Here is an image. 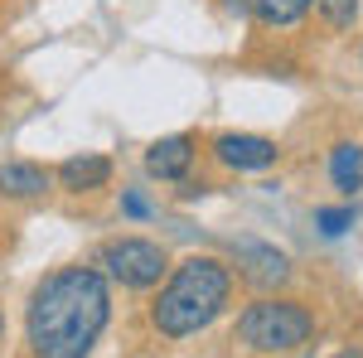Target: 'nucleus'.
I'll return each mask as SVG.
<instances>
[{
  "instance_id": "1",
  "label": "nucleus",
  "mask_w": 363,
  "mask_h": 358,
  "mask_svg": "<svg viewBox=\"0 0 363 358\" xmlns=\"http://www.w3.org/2000/svg\"><path fill=\"white\" fill-rule=\"evenodd\" d=\"M112 320V286L97 267L49 272L25 315V339L34 358H87Z\"/></svg>"
},
{
  "instance_id": "2",
  "label": "nucleus",
  "mask_w": 363,
  "mask_h": 358,
  "mask_svg": "<svg viewBox=\"0 0 363 358\" xmlns=\"http://www.w3.org/2000/svg\"><path fill=\"white\" fill-rule=\"evenodd\" d=\"M228 296H233V272L218 257H184L150 305V325L165 339H189L223 315Z\"/></svg>"
},
{
  "instance_id": "3",
  "label": "nucleus",
  "mask_w": 363,
  "mask_h": 358,
  "mask_svg": "<svg viewBox=\"0 0 363 358\" xmlns=\"http://www.w3.org/2000/svg\"><path fill=\"white\" fill-rule=\"evenodd\" d=\"M315 334V315L301 301H257L238 315V339L252 354H291L310 344Z\"/></svg>"
},
{
  "instance_id": "4",
  "label": "nucleus",
  "mask_w": 363,
  "mask_h": 358,
  "mask_svg": "<svg viewBox=\"0 0 363 358\" xmlns=\"http://www.w3.org/2000/svg\"><path fill=\"white\" fill-rule=\"evenodd\" d=\"M102 267L112 281H121L126 291H150L160 286V276L169 272V257L160 242H145V237H116L102 247Z\"/></svg>"
},
{
  "instance_id": "5",
  "label": "nucleus",
  "mask_w": 363,
  "mask_h": 358,
  "mask_svg": "<svg viewBox=\"0 0 363 358\" xmlns=\"http://www.w3.org/2000/svg\"><path fill=\"white\" fill-rule=\"evenodd\" d=\"M213 155H218V165L247 174V169H272L281 150H277V140H267V136H242V131H228V136L213 140Z\"/></svg>"
},
{
  "instance_id": "6",
  "label": "nucleus",
  "mask_w": 363,
  "mask_h": 358,
  "mask_svg": "<svg viewBox=\"0 0 363 358\" xmlns=\"http://www.w3.org/2000/svg\"><path fill=\"white\" fill-rule=\"evenodd\" d=\"M238 267H242V276H247L252 286H281V281H291V257L267 247V242H238Z\"/></svg>"
},
{
  "instance_id": "7",
  "label": "nucleus",
  "mask_w": 363,
  "mask_h": 358,
  "mask_svg": "<svg viewBox=\"0 0 363 358\" xmlns=\"http://www.w3.org/2000/svg\"><path fill=\"white\" fill-rule=\"evenodd\" d=\"M194 165V136H165L145 150V169L155 179H184Z\"/></svg>"
},
{
  "instance_id": "8",
  "label": "nucleus",
  "mask_w": 363,
  "mask_h": 358,
  "mask_svg": "<svg viewBox=\"0 0 363 358\" xmlns=\"http://www.w3.org/2000/svg\"><path fill=\"white\" fill-rule=\"evenodd\" d=\"M58 179H63L68 194H92L112 179V160L107 155H73V160L58 165Z\"/></svg>"
},
{
  "instance_id": "9",
  "label": "nucleus",
  "mask_w": 363,
  "mask_h": 358,
  "mask_svg": "<svg viewBox=\"0 0 363 358\" xmlns=\"http://www.w3.org/2000/svg\"><path fill=\"white\" fill-rule=\"evenodd\" d=\"M49 189V169L34 165V160H10L0 165V194L5 198H39Z\"/></svg>"
},
{
  "instance_id": "10",
  "label": "nucleus",
  "mask_w": 363,
  "mask_h": 358,
  "mask_svg": "<svg viewBox=\"0 0 363 358\" xmlns=\"http://www.w3.org/2000/svg\"><path fill=\"white\" fill-rule=\"evenodd\" d=\"M330 179H335L339 194L363 189V145H354V140H339L335 150H330Z\"/></svg>"
},
{
  "instance_id": "11",
  "label": "nucleus",
  "mask_w": 363,
  "mask_h": 358,
  "mask_svg": "<svg viewBox=\"0 0 363 358\" xmlns=\"http://www.w3.org/2000/svg\"><path fill=\"white\" fill-rule=\"evenodd\" d=\"M310 5L315 0H257L252 10H257V20L267 29H286V25H296V20H306Z\"/></svg>"
},
{
  "instance_id": "12",
  "label": "nucleus",
  "mask_w": 363,
  "mask_h": 358,
  "mask_svg": "<svg viewBox=\"0 0 363 358\" xmlns=\"http://www.w3.org/2000/svg\"><path fill=\"white\" fill-rule=\"evenodd\" d=\"M354 203H344V208H315V223H320V233L325 237H344L349 228H354Z\"/></svg>"
},
{
  "instance_id": "13",
  "label": "nucleus",
  "mask_w": 363,
  "mask_h": 358,
  "mask_svg": "<svg viewBox=\"0 0 363 358\" xmlns=\"http://www.w3.org/2000/svg\"><path fill=\"white\" fill-rule=\"evenodd\" d=\"M315 5L330 29H354V20H359V0H315Z\"/></svg>"
},
{
  "instance_id": "14",
  "label": "nucleus",
  "mask_w": 363,
  "mask_h": 358,
  "mask_svg": "<svg viewBox=\"0 0 363 358\" xmlns=\"http://www.w3.org/2000/svg\"><path fill=\"white\" fill-rule=\"evenodd\" d=\"M121 208H126L131 218H150V203H145V198H140L136 189H131V194H126V198H121Z\"/></svg>"
},
{
  "instance_id": "15",
  "label": "nucleus",
  "mask_w": 363,
  "mask_h": 358,
  "mask_svg": "<svg viewBox=\"0 0 363 358\" xmlns=\"http://www.w3.org/2000/svg\"><path fill=\"white\" fill-rule=\"evenodd\" d=\"M339 358H363V349H344V354H339Z\"/></svg>"
},
{
  "instance_id": "16",
  "label": "nucleus",
  "mask_w": 363,
  "mask_h": 358,
  "mask_svg": "<svg viewBox=\"0 0 363 358\" xmlns=\"http://www.w3.org/2000/svg\"><path fill=\"white\" fill-rule=\"evenodd\" d=\"M0 334H5V315H0Z\"/></svg>"
}]
</instances>
